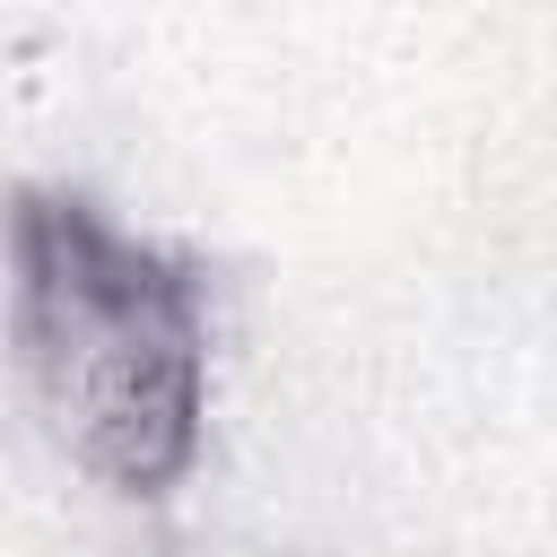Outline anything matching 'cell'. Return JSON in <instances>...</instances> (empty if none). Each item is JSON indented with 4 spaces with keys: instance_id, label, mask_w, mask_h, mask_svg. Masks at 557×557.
Listing matches in <instances>:
<instances>
[{
    "instance_id": "6da1fadb",
    "label": "cell",
    "mask_w": 557,
    "mask_h": 557,
    "mask_svg": "<svg viewBox=\"0 0 557 557\" xmlns=\"http://www.w3.org/2000/svg\"><path fill=\"white\" fill-rule=\"evenodd\" d=\"M17 374L78 470L174 496L209 426V261L122 226L78 183H17L9 209Z\"/></svg>"
}]
</instances>
